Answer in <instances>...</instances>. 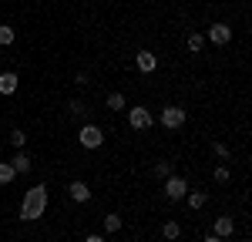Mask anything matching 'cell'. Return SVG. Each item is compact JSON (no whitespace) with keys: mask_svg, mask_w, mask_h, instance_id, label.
<instances>
[{"mask_svg":"<svg viewBox=\"0 0 252 242\" xmlns=\"http://www.w3.org/2000/svg\"><path fill=\"white\" fill-rule=\"evenodd\" d=\"M44 209H47V185H34V188H27V195L20 202V219L24 222H37L44 215Z\"/></svg>","mask_w":252,"mask_h":242,"instance_id":"obj_1","label":"cell"},{"mask_svg":"<svg viewBox=\"0 0 252 242\" xmlns=\"http://www.w3.org/2000/svg\"><path fill=\"white\" fill-rule=\"evenodd\" d=\"M78 141H81V148H88V151L101 148V145H104V131H101V124L84 121V124H81V131H78Z\"/></svg>","mask_w":252,"mask_h":242,"instance_id":"obj_2","label":"cell"},{"mask_svg":"<svg viewBox=\"0 0 252 242\" xmlns=\"http://www.w3.org/2000/svg\"><path fill=\"white\" fill-rule=\"evenodd\" d=\"M158 124H161V128H168V131H178V128L185 124V108H178V104H168V108L158 115Z\"/></svg>","mask_w":252,"mask_h":242,"instance_id":"obj_3","label":"cell"},{"mask_svg":"<svg viewBox=\"0 0 252 242\" xmlns=\"http://www.w3.org/2000/svg\"><path fill=\"white\" fill-rule=\"evenodd\" d=\"M185 192H189V179L185 175H168L165 179V199L168 202H182Z\"/></svg>","mask_w":252,"mask_h":242,"instance_id":"obj_4","label":"cell"},{"mask_svg":"<svg viewBox=\"0 0 252 242\" xmlns=\"http://www.w3.org/2000/svg\"><path fill=\"white\" fill-rule=\"evenodd\" d=\"M128 124H131L135 131H145V128H152V111H148L145 104H135V108L128 111Z\"/></svg>","mask_w":252,"mask_h":242,"instance_id":"obj_5","label":"cell"},{"mask_svg":"<svg viewBox=\"0 0 252 242\" xmlns=\"http://www.w3.org/2000/svg\"><path fill=\"white\" fill-rule=\"evenodd\" d=\"M229 40H232V27H229V24H212V27H209V44L225 47Z\"/></svg>","mask_w":252,"mask_h":242,"instance_id":"obj_6","label":"cell"},{"mask_svg":"<svg viewBox=\"0 0 252 242\" xmlns=\"http://www.w3.org/2000/svg\"><path fill=\"white\" fill-rule=\"evenodd\" d=\"M212 236H219V239H232L235 236V219L232 215H219V219L212 222Z\"/></svg>","mask_w":252,"mask_h":242,"instance_id":"obj_7","label":"cell"},{"mask_svg":"<svg viewBox=\"0 0 252 242\" xmlns=\"http://www.w3.org/2000/svg\"><path fill=\"white\" fill-rule=\"evenodd\" d=\"M135 67L141 71V74H155L158 71V58L152 54V51H138L135 54Z\"/></svg>","mask_w":252,"mask_h":242,"instance_id":"obj_8","label":"cell"},{"mask_svg":"<svg viewBox=\"0 0 252 242\" xmlns=\"http://www.w3.org/2000/svg\"><path fill=\"white\" fill-rule=\"evenodd\" d=\"M67 195H71V199L74 202H81V205H84V202H91V185H88V182H71V185H67Z\"/></svg>","mask_w":252,"mask_h":242,"instance_id":"obj_9","label":"cell"},{"mask_svg":"<svg viewBox=\"0 0 252 242\" xmlns=\"http://www.w3.org/2000/svg\"><path fill=\"white\" fill-rule=\"evenodd\" d=\"M182 202H185V205H189L192 212H198V209H205V202H209V195H205V192H198V188H189Z\"/></svg>","mask_w":252,"mask_h":242,"instance_id":"obj_10","label":"cell"},{"mask_svg":"<svg viewBox=\"0 0 252 242\" xmlns=\"http://www.w3.org/2000/svg\"><path fill=\"white\" fill-rule=\"evenodd\" d=\"M10 168H14L17 175H27V172H31V155H27V151H17V155L10 158Z\"/></svg>","mask_w":252,"mask_h":242,"instance_id":"obj_11","label":"cell"},{"mask_svg":"<svg viewBox=\"0 0 252 242\" xmlns=\"http://www.w3.org/2000/svg\"><path fill=\"white\" fill-rule=\"evenodd\" d=\"M17 91V74L14 71H3L0 74V94H14Z\"/></svg>","mask_w":252,"mask_h":242,"instance_id":"obj_12","label":"cell"},{"mask_svg":"<svg viewBox=\"0 0 252 242\" xmlns=\"http://www.w3.org/2000/svg\"><path fill=\"white\" fill-rule=\"evenodd\" d=\"M121 225H125V222H121V215H118V212H108V215H104V232H108V236L121 232Z\"/></svg>","mask_w":252,"mask_h":242,"instance_id":"obj_13","label":"cell"},{"mask_svg":"<svg viewBox=\"0 0 252 242\" xmlns=\"http://www.w3.org/2000/svg\"><path fill=\"white\" fill-rule=\"evenodd\" d=\"M168 175H172V161L168 158H161V161H155V168H152V179H168Z\"/></svg>","mask_w":252,"mask_h":242,"instance_id":"obj_14","label":"cell"},{"mask_svg":"<svg viewBox=\"0 0 252 242\" xmlns=\"http://www.w3.org/2000/svg\"><path fill=\"white\" fill-rule=\"evenodd\" d=\"M161 236H165V239L168 242H175V239H182V225H178V222H165V225H161Z\"/></svg>","mask_w":252,"mask_h":242,"instance_id":"obj_15","label":"cell"},{"mask_svg":"<svg viewBox=\"0 0 252 242\" xmlns=\"http://www.w3.org/2000/svg\"><path fill=\"white\" fill-rule=\"evenodd\" d=\"M67 111H71V115H74V118H84L88 121V115H91V111H88V104H84V101H67Z\"/></svg>","mask_w":252,"mask_h":242,"instance_id":"obj_16","label":"cell"},{"mask_svg":"<svg viewBox=\"0 0 252 242\" xmlns=\"http://www.w3.org/2000/svg\"><path fill=\"white\" fill-rule=\"evenodd\" d=\"M212 151H215V158H219V161H229V158H232V148H229L225 141H215Z\"/></svg>","mask_w":252,"mask_h":242,"instance_id":"obj_17","label":"cell"},{"mask_svg":"<svg viewBox=\"0 0 252 242\" xmlns=\"http://www.w3.org/2000/svg\"><path fill=\"white\" fill-rule=\"evenodd\" d=\"M14 175H17V172L10 168V161H0V185H10Z\"/></svg>","mask_w":252,"mask_h":242,"instance_id":"obj_18","label":"cell"},{"mask_svg":"<svg viewBox=\"0 0 252 242\" xmlns=\"http://www.w3.org/2000/svg\"><path fill=\"white\" fill-rule=\"evenodd\" d=\"M14 40H17V34H14V27H7V24H3V27H0V47H10Z\"/></svg>","mask_w":252,"mask_h":242,"instance_id":"obj_19","label":"cell"},{"mask_svg":"<svg viewBox=\"0 0 252 242\" xmlns=\"http://www.w3.org/2000/svg\"><path fill=\"white\" fill-rule=\"evenodd\" d=\"M212 179L219 182V185H229V182H232V172H229L225 165H219V168H215V172H212Z\"/></svg>","mask_w":252,"mask_h":242,"instance_id":"obj_20","label":"cell"},{"mask_svg":"<svg viewBox=\"0 0 252 242\" xmlns=\"http://www.w3.org/2000/svg\"><path fill=\"white\" fill-rule=\"evenodd\" d=\"M108 108H111V111H125V94H108Z\"/></svg>","mask_w":252,"mask_h":242,"instance_id":"obj_21","label":"cell"},{"mask_svg":"<svg viewBox=\"0 0 252 242\" xmlns=\"http://www.w3.org/2000/svg\"><path fill=\"white\" fill-rule=\"evenodd\" d=\"M205 47V34H189V51H202Z\"/></svg>","mask_w":252,"mask_h":242,"instance_id":"obj_22","label":"cell"},{"mask_svg":"<svg viewBox=\"0 0 252 242\" xmlns=\"http://www.w3.org/2000/svg\"><path fill=\"white\" fill-rule=\"evenodd\" d=\"M10 145H14V148H24V145H27V131L14 128V135H10Z\"/></svg>","mask_w":252,"mask_h":242,"instance_id":"obj_23","label":"cell"},{"mask_svg":"<svg viewBox=\"0 0 252 242\" xmlns=\"http://www.w3.org/2000/svg\"><path fill=\"white\" fill-rule=\"evenodd\" d=\"M84 242H104V236H97V232H91V236H84Z\"/></svg>","mask_w":252,"mask_h":242,"instance_id":"obj_24","label":"cell"},{"mask_svg":"<svg viewBox=\"0 0 252 242\" xmlns=\"http://www.w3.org/2000/svg\"><path fill=\"white\" fill-rule=\"evenodd\" d=\"M202 242H225V239H219V236H205Z\"/></svg>","mask_w":252,"mask_h":242,"instance_id":"obj_25","label":"cell"},{"mask_svg":"<svg viewBox=\"0 0 252 242\" xmlns=\"http://www.w3.org/2000/svg\"><path fill=\"white\" fill-rule=\"evenodd\" d=\"M0 151H3V145H0Z\"/></svg>","mask_w":252,"mask_h":242,"instance_id":"obj_26","label":"cell"}]
</instances>
